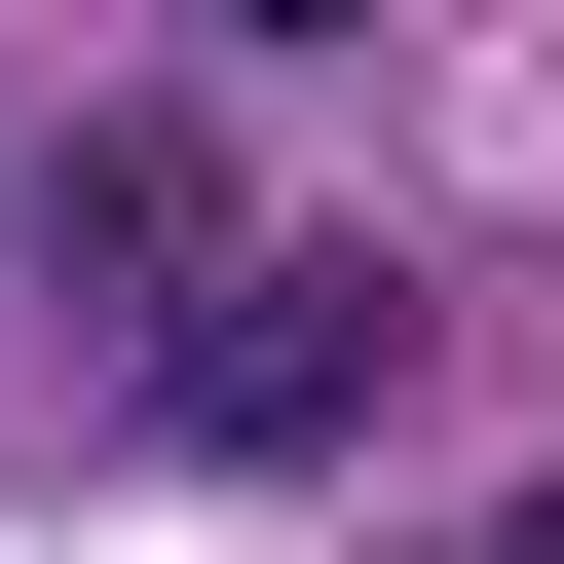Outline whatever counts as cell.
Masks as SVG:
<instances>
[{
    "mask_svg": "<svg viewBox=\"0 0 564 564\" xmlns=\"http://www.w3.org/2000/svg\"><path fill=\"white\" fill-rule=\"evenodd\" d=\"M377 377H414V263H377V226H226L188 302H151V414H188L226 489H263V452H339Z\"/></svg>",
    "mask_w": 564,
    "mask_h": 564,
    "instance_id": "obj_1",
    "label": "cell"
}]
</instances>
